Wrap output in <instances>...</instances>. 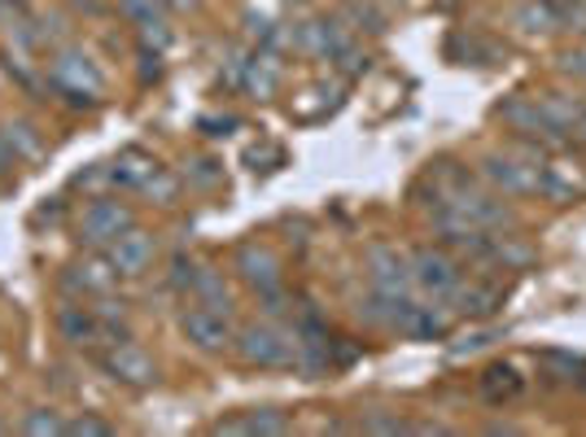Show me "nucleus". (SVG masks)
<instances>
[{
  "label": "nucleus",
  "instance_id": "f257e3e1",
  "mask_svg": "<svg viewBox=\"0 0 586 437\" xmlns=\"http://www.w3.org/2000/svg\"><path fill=\"white\" fill-rule=\"evenodd\" d=\"M499 122H503L516 140L539 145V149H565V145H569V131L547 114V106H543L539 97H525V93H516V97H508V102L499 106Z\"/></svg>",
  "mask_w": 586,
  "mask_h": 437
},
{
  "label": "nucleus",
  "instance_id": "f03ea898",
  "mask_svg": "<svg viewBox=\"0 0 586 437\" xmlns=\"http://www.w3.org/2000/svg\"><path fill=\"white\" fill-rule=\"evenodd\" d=\"M539 167H543V149H534V145H530L525 158L521 153H486L481 158V180L499 198H539L543 193Z\"/></svg>",
  "mask_w": 586,
  "mask_h": 437
},
{
  "label": "nucleus",
  "instance_id": "7ed1b4c3",
  "mask_svg": "<svg viewBox=\"0 0 586 437\" xmlns=\"http://www.w3.org/2000/svg\"><path fill=\"white\" fill-rule=\"evenodd\" d=\"M49 79H53V88L71 102V106H102L106 102V79H102V71L93 66V57L88 53H75V49H62L57 57H53V66H49Z\"/></svg>",
  "mask_w": 586,
  "mask_h": 437
},
{
  "label": "nucleus",
  "instance_id": "20e7f679",
  "mask_svg": "<svg viewBox=\"0 0 586 437\" xmlns=\"http://www.w3.org/2000/svg\"><path fill=\"white\" fill-rule=\"evenodd\" d=\"M412 280H416V289L425 298L447 302L460 289V280H465V267H460V258L447 245H420L412 254Z\"/></svg>",
  "mask_w": 586,
  "mask_h": 437
},
{
  "label": "nucleus",
  "instance_id": "39448f33",
  "mask_svg": "<svg viewBox=\"0 0 586 437\" xmlns=\"http://www.w3.org/2000/svg\"><path fill=\"white\" fill-rule=\"evenodd\" d=\"M236 354H241V363H249V367H294V332H285V328L276 324H249L241 328L233 337Z\"/></svg>",
  "mask_w": 586,
  "mask_h": 437
},
{
  "label": "nucleus",
  "instance_id": "423d86ee",
  "mask_svg": "<svg viewBox=\"0 0 586 437\" xmlns=\"http://www.w3.org/2000/svg\"><path fill=\"white\" fill-rule=\"evenodd\" d=\"M385 328L390 332H403L412 341H443L451 332V316H447V307H434V298L429 302H416L407 294V298H390V320H385Z\"/></svg>",
  "mask_w": 586,
  "mask_h": 437
},
{
  "label": "nucleus",
  "instance_id": "0eeeda50",
  "mask_svg": "<svg viewBox=\"0 0 586 437\" xmlns=\"http://www.w3.org/2000/svg\"><path fill=\"white\" fill-rule=\"evenodd\" d=\"M136 227V215L127 202H115V198H97L84 215H79V245H93V249H110L118 236Z\"/></svg>",
  "mask_w": 586,
  "mask_h": 437
},
{
  "label": "nucleus",
  "instance_id": "6e6552de",
  "mask_svg": "<svg viewBox=\"0 0 586 437\" xmlns=\"http://www.w3.org/2000/svg\"><path fill=\"white\" fill-rule=\"evenodd\" d=\"M102 367H106V376H110V381L127 385V390H153V385H158V363H153L140 345H131V341H115V345H106Z\"/></svg>",
  "mask_w": 586,
  "mask_h": 437
},
{
  "label": "nucleus",
  "instance_id": "1a4fd4ad",
  "mask_svg": "<svg viewBox=\"0 0 586 437\" xmlns=\"http://www.w3.org/2000/svg\"><path fill=\"white\" fill-rule=\"evenodd\" d=\"M367 280H372V289L385 294V298H407V294L416 289V280H412V258L398 254L394 245H372V249H367Z\"/></svg>",
  "mask_w": 586,
  "mask_h": 437
},
{
  "label": "nucleus",
  "instance_id": "9d476101",
  "mask_svg": "<svg viewBox=\"0 0 586 437\" xmlns=\"http://www.w3.org/2000/svg\"><path fill=\"white\" fill-rule=\"evenodd\" d=\"M233 267L254 294H267V289H280V285H285V263H280V254H276L271 245H263V241L236 245Z\"/></svg>",
  "mask_w": 586,
  "mask_h": 437
},
{
  "label": "nucleus",
  "instance_id": "9b49d317",
  "mask_svg": "<svg viewBox=\"0 0 586 437\" xmlns=\"http://www.w3.org/2000/svg\"><path fill=\"white\" fill-rule=\"evenodd\" d=\"M180 328H184V337H189L198 350H206V354L228 350V345H233V337H236L228 311H215V307H206V302L184 307V311H180Z\"/></svg>",
  "mask_w": 586,
  "mask_h": 437
},
{
  "label": "nucleus",
  "instance_id": "f8f14e48",
  "mask_svg": "<svg viewBox=\"0 0 586 437\" xmlns=\"http://www.w3.org/2000/svg\"><path fill=\"white\" fill-rule=\"evenodd\" d=\"M153 254H158V236L145 232V227H127L115 245L106 249V258H110V267L118 271V280H122V276H127V280H131V276H145V271L153 267Z\"/></svg>",
  "mask_w": 586,
  "mask_h": 437
},
{
  "label": "nucleus",
  "instance_id": "ddd939ff",
  "mask_svg": "<svg viewBox=\"0 0 586 437\" xmlns=\"http://www.w3.org/2000/svg\"><path fill=\"white\" fill-rule=\"evenodd\" d=\"M574 9L578 0H521L516 26L530 35H561V31H574Z\"/></svg>",
  "mask_w": 586,
  "mask_h": 437
},
{
  "label": "nucleus",
  "instance_id": "4468645a",
  "mask_svg": "<svg viewBox=\"0 0 586 437\" xmlns=\"http://www.w3.org/2000/svg\"><path fill=\"white\" fill-rule=\"evenodd\" d=\"M539 180H543V193H539V198H547V202H556V206H578L586 198V171H578V167L565 162V158H543Z\"/></svg>",
  "mask_w": 586,
  "mask_h": 437
},
{
  "label": "nucleus",
  "instance_id": "2eb2a0df",
  "mask_svg": "<svg viewBox=\"0 0 586 437\" xmlns=\"http://www.w3.org/2000/svg\"><path fill=\"white\" fill-rule=\"evenodd\" d=\"M294 429L289 412L280 407H254V412H241V416H228L215 425V434H233V437H280Z\"/></svg>",
  "mask_w": 586,
  "mask_h": 437
},
{
  "label": "nucleus",
  "instance_id": "dca6fc26",
  "mask_svg": "<svg viewBox=\"0 0 586 437\" xmlns=\"http://www.w3.org/2000/svg\"><path fill=\"white\" fill-rule=\"evenodd\" d=\"M62 285H66L71 294H84V298H106V294H115L118 271L110 267V258H84V263L66 267Z\"/></svg>",
  "mask_w": 586,
  "mask_h": 437
},
{
  "label": "nucleus",
  "instance_id": "f3484780",
  "mask_svg": "<svg viewBox=\"0 0 586 437\" xmlns=\"http://www.w3.org/2000/svg\"><path fill=\"white\" fill-rule=\"evenodd\" d=\"M447 307H456L465 320H486V316H494L499 307H503V289L494 285V280H460V289L447 298Z\"/></svg>",
  "mask_w": 586,
  "mask_h": 437
},
{
  "label": "nucleus",
  "instance_id": "a211bd4d",
  "mask_svg": "<svg viewBox=\"0 0 586 437\" xmlns=\"http://www.w3.org/2000/svg\"><path fill=\"white\" fill-rule=\"evenodd\" d=\"M280 75H285V66H280L276 49H258V53H249V57H245L241 88H245L254 102H267V97H276V88H280Z\"/></svg>",
  "mask_w": 586,
  "mask_h": 437
},
{
  "label": "nucleus",
  "instance_id": "6ab92c4d",
  "mask_svg": "<svg viewBox=\"0 0 586 437\" xmlns=\"http://www.w3.org/2000/svg\"><path fill=\"white\" fill-rule=\"evenodd\" d=\"M57 332L71 345H102V320L93 307H57Z\"/></svg>",
  "mask_w": 586,
  "mask_h": 437
},
{
  "label": "nucleus",
  "instance_id": "aec40b11",
  "mask_svg": "<svg viewBox=\"0 0 586 437\" xmlns=\"http://www.w3.org/2000/svg\"><path fill=\"white\" fill-rule=\"evenodd\" d=\"M153 171H158V162H153L149 153H140V149H122L115 162L106 167V180L118 184V189H145V184L153 180Z\"/></svg>",
  "mask_w": 586,
  "mask_h": 437
},
{
  "label": "nucleus",
  "instance_id": "412c9836",
  "mask_svg": "<svg viewBox=\"0 0 586 437\" xmlns=\"http://www.w3.org/2000/svg\"><path fill=\"white\" fill-rule=\"evenodd\" d=\"M481 394H486V403H494V407H503V403H512V398H521V390H525V381L516 376V367L512 363H490L486 372H481Z\"/></svg>",
  "mask_w": 586,
  "mask_h": 437
},
{
  "label": "nucleus",
  "instance_id": "4be33fe9",
  "mask_svg": "<svg viewBox=\"0 0 586 437\" xmlns=\"http://www.w3.org/2000/svg\"><path fill=\"white\" fill-rule=\"evenodd\" d=\"M189 294H193L198 302H206V307H215V311H228V316H233V289H228L224 271H215V267H202V263H198V276H193V285H189Z\"/></svg>",
  "mask_w": 586,
  "mask_h": 437
},
{
  "label": "nucleus",
  "instance_id": "5701e85b",
  "mask_svg": "<svg viewBox=\"0 0 586 437\" xmlns=\"http://www.w3.org/2000/svg\"><path fill=\"white\" fill-rule=\"evenodd\" d=\"M338 18L351 26L354 35H381V31L390 26V18H385V9H381L376 0H347V4L338 9Z\"/></svg>",
  "mask_w": 586,
  "mask_h": 437
},
{
  "label": "nucleus",
  "instance_id": "b1692460",
  "mask_svg": "<svg viewBox=\"0 0 586 437\" xmlns=\"http://www.w3.org/2000/svg\"><path fill=\"white\" fill-rule=\"evenodd\" d=\"M4 140L13 145L18 158H40V136H35V127L26 118H9L4 122Z\"/></svg>",
  "mask_w": 586,
  "mask_h": 437
},
{
  "label": "nucleus",
  "instance_id": "393cba45",
  "mask_svg": "<svg viewBox=\"0 0 586 437\" xmlns=\"http://www.w3.org/2000/svg\"><path fill=\"white\" fill-rule=\"evenodd\" d=\"M184 180H189L193 189H215V184L224 180V167H220L215 158H193L189 171H184Z\"/></svg>",
  "mask_w": 586,
  "mask_h": 437
},
{
  "label": "nucleus",
  "instance_id": "a878e982",
  "mask_svg": "<svg viewBox=\"0 0 586 437\" xmlns=\"http://www.w3.org/2000/svg\"><path fill=\"white\" fill-rule=\"evenodd\" d=\"M140 193H149L158 206H175V198H180V180H175L171 171H162V167H158V171H153V180H149Z\"/></svg>",
  "mask_w": 586,
  "mask_h": 437
},
{
  "label": "nucleus",
  "instance_id": "bb28decb",
  "mask_svg": "<svg viewBox=\"0 0 586 437\" xmlns=\"http://www.w3.org/2000/svg\"><path fill=\"white\" fill-rule=\"evenodd\" d=\"M22 434L31 437H53V434H66V420L57 416V412H49V407H40V412H31L26 420H22Z\"/></svg>",
  "mask_w": 586,
  "mask_h": 437
},
{
  "label": "nucleus",
  "instance_id": "cd10ccee",
  "mask_svg": "<svg viewBox=\"0 0 586 437\" xmlns=\"http://www.w3.org/2000/svg\"><path fill=\"white\" fill-rule=\"evenodd\" d=\"M66 434H71V437H115L118 429H115V425H110V420H102V416L84 412V416L66 420Z\"/></svg>",
  "mask_w": 586,
  "mask_h": 437
},
{
  "label": "nucleus",
  "instance_id": "c85d7f7f",
  "mask_svg": "<svg viewBox=\"0 0 586 437\" xmlns=\"http://www.w3.org/2000/svg\"><path fill=\"white\" fill-rule=\"evenodd\" d=\"M333 66H338L342 75H351L354 79V75H363V71H367V53H363L359 44H347V49L333 57Z\"/></svg>",
  "mask_w": 586,
  "mask_h": 437
},
{
  "label": "nucleus",
  "instance_id": "c756f323",
  "mask_svg": "<svg viewBox=\"0 0 586 437\" xmlns=\"http://www.w3.org/2000/svg\"><path fill=\"white\" fill-rule=\"evenodd\" d=\"M162 79V53L140 44V84H158Z\"/></svg>",
  "mask_w": 586,
  "mask_h": 437
},
{
  "label": "nucleus",
  "instance_id": "7c9ffc66",
  "mask_svg": "<svg viewBox=\"0 0 586 437\" xmlns=\"http://www.w3.org/2000/svg\"><path fill=\"white\" fill-rule=\"evenodd\" d=\"M193 276H198V263L180 254V258L171 263V289H180V294H189V285H193Z\"/></svg>",
  "mask_w": 586,
  "mask_h": 437
},
{
  "label": "nucleus",
  "instance_id": "2f4dec72",
  "mask_svg": "<svg viewBox=\"0 0 586 437\" xmlns=\"http://www.w3.org/2000/svg\"><path fill=\"white\" fill-rule=\"evenodd\" d=\"M359 429H363V434H407V420H398V416H381V412H376V416H367Z\"/></svg>",
  "mask_w": 586,
  "mask_h": 437
},
{
  "label": "nucleus",
  "instance_id": "473e14b6",
  "mask_svg": "<svg viewBox=\"0 0 586 437\" xmlns=\"http://www.w3.org/2000/svg\"><path fill=\"white\" fill-rule=\"evenodd\" d=\"M561 71H565V75H578V79H586V44L583 49L561 53Z\"/></svg>",
  "mask_w": 586,
  "mask_h": 437
},
{
  "label": "nucleus",
  "instance_id": "72a5a7b5",
  "mask_svg": "<svg viewBox=\"0 0 586 437\" xmlns=\"http://www.w3.org/2000/svg\"><path fill=\"white\" fill-rule=\"evenodd\" d=\"M233 127H236L233 114H224V118H202V131H206V136H233Z\"/></svg>",
  "mask_w": 586,
  "mask_h": 437
},
{
  "label": "nucleus",
  "instance_id": "f704fd0d",
  "mask_svg": "<svg viewBox=\"0 0 586 437\" xmlns=\"http://www.w3.org/2000/svg\"><path fill=\"white\" fill-rule=\"evenodd\" d=\"M13 162H18V153H13V145L4 140V131H0V171H9Z\"/></svg>",
  "mask_w": 586,
  "mask_h": 437
},
{
  "label": "nucleus",
  "instance_id": "c9c22d12",
  "mask_svg": "<svg viewBox=\"0 0 586 437\" xmlns=\"http://www.w3.org/2000/svg\"><path fill=\"white\" fill-rule=\"evenodd\" d=\"M162 4H171V9H193L198 0H162Z\"/></svg>",
  "mask_w": 586,
  "mask_h": 437
},
{
  "label": "nucleus",
  "instance_id": "e433bc0d",
  "mask_svg": "<svg viewBox=\"0 0 586 437\" xmlns=\"http://www.w3.org/2000/svg\"><path fill=\"white\" fill-rule=\"evenodd\" d=\"M574 136H578V145H583V149H586V114H583V122L574 127Z\"/></svg>",
  "mask_w": 586,
  "mask_h": 437
},
{
  "label": "nucleus",
  "instance_id": "4c0bfd02",
  "mask_svg": "<svg viewBox=\"0 0 586 437\" xmlns=\"http://www.w3.org/2000/svg\"><path fill=\"white\" fill-rule=\"evenodd\" d=\"M0 4H9V0H0Z\"/></svg>",
  "mask_w": 586,
  "mask_h": 437
},
{
  "label": "nucleus",
  "instance_id": "58836bf2",
  "mask_svg": "<svg viewBox=\"0 0 586 437\" xmlns=\"http://www.w3.org/2000/svg\"><path fill=\"white\" fill-rule=\"evenodd\" d=\"M0 434H4V425H0Z\"/></svg>",
  "mask_w": 586,
  "mask_h": 437
}]
</instances>
